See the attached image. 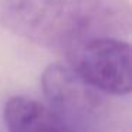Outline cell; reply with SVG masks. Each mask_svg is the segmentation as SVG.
I'll return each mask as SVG.
<instances>
[{"label":"cell","mask_w":132,"mask_h":132,"mask_svg":"<svg viewBox=\"0 0 132 132\" xmlns=\"http://www.w3.org/2000/svg\"><path fill=\"white\" fill-rule=\"evenodd\" d=\"M0 26L41 47L71 50L95 37L126 40L128 0H0Z\"/></svg>","instance_id":"cell-1"},{"label":"cell","mask_w":132,"mask_h":132,"mask_svg":"<svg viewBox=\"0 0 132 132\" xmlns=\"http://www.w3.org/2000/svg\"><path fill=\"white\" fill-rule=\"evenodd\" d=\"M70 68L100 92L128 95L131 92V47L117 37H95L67 51Z\"/></svg>","instance_id":"cell-2"},{"label":"cell","mask_w":132,"mask_h":132,"mask_svg":"<svg viewBox=\"0 0 132 132\" xmlns=\"http://www.w3.org/2000/svg\"><path fill=\"white\" fill-rule=\"evenodd\" d=\"M9 132H77L47 105L27 97H12L4 105Z\"/></svg>","instance_id":"cell-4"},{"label":"cell","mask_w":132,"mask_h":132,"mask_svg":"<svg viewBox=\"0 0 132 132\" xmlns=\"http://www.w3.org/2000/svg\"><path fill=\"white\" fill-rule=\"evenodd\" d=\"M48 108L77 132H97L105 115V102L97 89L70 67L50 65L41 77Z\"/></svg>","instance_id":"cell-3"}]
</instances>
